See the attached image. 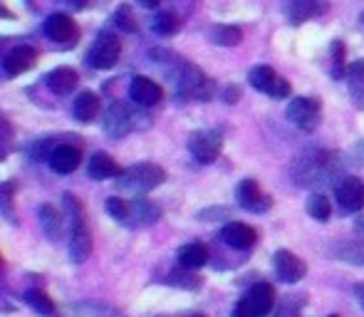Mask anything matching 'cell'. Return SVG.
<instances>
[{
  "label": "cell",
  "instance_id": "obj_1",
  "mask_svg": "<svg viewBox=\"0 0 364 317\" xmlns=\"http://www.w3.org/2000/svg\"><path fill=\"white\" fill-rule=\"evenodd\" d=\"M342 158L332 151H310L302 154L292 163V178L297 186H320L330 183L332 178L340 176Z\"/></svg>",
  "mask_w": 364,
  "mask_h": 317
},
{
  "label": "cell",
  "instance_id": "obj_2",
  "mask_svg": "<svg viewBox=\"0 0 364 317\" xmlns=\"http://www.w3.org/2000/svg\"><path fill=\"white\" fill-rule=\"evenodd\" d=\"M164 178H166V171H164L159 163L144 161V163H134V166L124 168V171L117 176V186H119V191L139 196V193H149L156 186H161Z\"/></svg>",
  "mask_w": 364,
  "mask_h": 317
},
{
  "label": "cell",
  "instance_id": "obj_3",
  "mask_svg": "<svg viewBox=\"0 0 364 317\" xmlns=\"http://www.w3.org/2000/svg\"><path fill=\"white\" fill-rule=\"evenodd\" d=\"M65 206L73 213V240H70V255H73L75 263H85L92 255V236L90 228H87L85 208L77 201L73 193H65Z\"/></svg>",
  "mask_w": 364,
  "mask_h": 317
},
{
  "label": "cell",
  "instance_id": "obj_4",
  "mask_svg": "<svg viewBox=\"0 0 364 317\" xmlns=\"http://www.w3.org/2000/svg\"><path fill=\"white\" fill-rule=\"evenodd\" d=\"M275 290L268 283H258L238 300L233 310V317H265L273 310Z\"/></svg>",
  "mask_w": 364,
  "mask_h": 317
},
{
  "label": "cell",
  "instance_id": "obj_5",
  "mask_svg": "<svg viewBox=\"0 0 364 317\" xmlns=\"http://www.w3.org/2000/svg\"><path fill=\"white\" fill-rule=\"evenodd\" d=\"M176 85H178V92H181L183 97H191V100L206 102L208 97L213 95V82L208 80L196 65H188V63H181V68H178Z\"/></svg>",
  "mask_w": 364,
  "mask_h": 317
},
{
  "label": "cell",
  "instance_id": "obj_6",
  "mask_svg": "<svg viewBox=\"0 0 364 317\" xmlns=\"http://www.w3.org/2000/svg\"><path fill=\"white\" fill-rule=\"evenodd\" d=\"M285 117H288V122L292 127H297V129L315 131L322 117V104L315 97H297V100H292L288 104Z\"/></svg>",
  "mask_w": 364,
  "mask_h": 317
},
{
  "label": "cell",
  "instance_id": "obj_7",
  "mask_svg": "<svg viewBox=\"0 0 364 317\" xmlns=\"http://www.w3.org/2000/svg\"><path fill=\"white\" fill-rule=\"evenodd\" d=\"M119 55H122V43L117 40V35L100 33V38L95 40L90 55H87V63L95 70H109L119 63Z\"/></svg>",
  "mask_w": 364,
  "mask_h": 317
},
{
  "label": "cell",
  "instance_id": "obj_8",
  "mask_svg": "<svg viewBox=\"0 0 364 317\" xmlns=\"http://www.w3.org/2000/svg\"><path fill=\"white\" fill-rule=\"evenodd\" d=\"M248 82L253 90L263 92V95L273 97V100H285L290 95L288 80H283L273 68H265V65H258V68L250 70Z\"/></svg>",
  "mask_w": 364,
  "mask_h": 317
},
{
  "label": "cell",
  "instance_id": "obj_9",
  "mask_svg": "<svg viewBox=\"0 0 364 317\" xmlns=\"http://www.w3.org/2000/svg\"><path fill=\"white\" fill-rule=\"evenodd\" d=\"M223 149V136L216 129H201L193 131L188 139V151L193 154L198 163H213Z\"/></svg>",
  "mask_w": 364,
  "mask_h": 317
},
{
  "label": "cell",
  "instance_id": "obj_10",
  "mask_svg": "<svg viewBox=\"0 0 364 317\" xmlns=\"http://www.w3.org/2000/svg\"><path fill=\"white\" fill-rule=\"evenodd\" d=\"M335 196L345 213H360L364 208V183L355 176L342 178L335 186Z\"/></svg>",
  "mask_w": 364,
  "mask_h": 317
},
{
  "label": "cell",
  "instance_id": "obj_11",
  "mask_svg": "<svg viewBox=\"0 0 364 317\" xmlns=\"http://www.w3.org/2000/svg\"><path fill=\"white\" fill-rule=\"evenodd\" d=\"M161 216V208L156 203H151L149 198H134V201H127L124 216H122L119 223H127V226H151V223L159 221Z\"/></svg>",
  "mask_w": 364,
  "mask_h": 317
},
{
  "label": "cell",
  "instance_id": "obj_12",
  "mask_svg": "<svg viewBox=\"0 0 364 317\" xmlns=\"http://www.w3.org/2000/svg\"><path fill=\"white\" fill-rule=\"evenodd\" d=\"M132 129H134V117H132L129 107L124 102H114L105 114V131L112 139H119V136L129 134Z\"/></svg>",
  "mask_w": 364,
  "mask_h": 317
},
{
  "label": "cell",
  "instance_id": "obj_13",
  "mask_svg": "<svg viewBox=\"0 0 364 317\" xmlns=\"http://www.w3.org/2000/svg\"><path fill=\"white\" fill-rule=\"evenodd\" d=\"M238 203L245 208V211H253V213H263L268 211L270 206H273V201H270V196H265L263 191H260V186L253 181V178H243V181L238 183Z\"/></svg>",
  "mask_w": 364,
  "mask_h": 317
},
{
  "label": "cell",
  "instance_id": "obj_14",
  "mask_svg": "<svg viewBox=\"0 0 364 317\" xmlns=\"http://www.w3.org/2000/svg\"><path fill=\"white\" fill-rule=\"evenodd\" d=\"M275 273L283 283H297V280L305 278L307 265L292 250H278L275 253Z\"/></svg>",
  "mask_w": 364,
  "mask_h": 317
},
{
  "label": "cell",
  "instance_id": "obj_15",
  "mask_svg": "<svg viewBox=\"0 0 364 317\" xmlns=\"http://www.w3.org/2000/svg\"><path fill=\"white\" fill-rule=\"evenodd\" d=\"M283 10L290 23L300 25L310 18H317L327 10V0H283Z\"/></svg>",
  "mask_w": 364,
  "mask_h": 317
},
{
  "label": "cell",
  "instance_id": "obj_16",
  "mask_svg": "<svg viewBox=\"0 0 364 317\" xmlns=\"http://www.w3.org/2000/svg\"><path fill=\"white\" fill-rule=\"evenodd\" d=\"M129 97L139 107H154V104H159V102H161L164 90L154 80H149V77H144V75H139V77L132 80Z\"/></svg>",
  "mask_w": 364,
  "mask_h": 317
},
{
  "label": "cell",
  "instance_id": "obj_17",
  "mask_svg": "<svg viewBox=\"0 0 364 317\" xmlns=\"http://www.w3.org/2000/svg\"><path fill=\"white\" fill-rule=\"evenodd\" d=\"M220 240L235 250H245L258 240V233H255V228H250L248 223H228V226H223V231H220Z\"/></svg>",
  "mask_w": 364,
  "mask_h": 317
},
{
  "label": "cell",
  "instance_id": "obj_18",
  "mask_svg": "<svg viewBox=\"0 0 364 317\" xmlns=\"http://www.w3.org/2000/svg\"><path fill=\"white\" fill-rule=\"evenodd\" d=\"M43 30H45V35H48L50 40H58V43H68V40L77 38L75 20L70 18V15H65V13L50 15V18L45 20Z\"/></svg>",
  "mask_w": 364,
  "mask_h": 317
},
{
  "label": "cell",
  "instance_id": "obj_19",
  "mask_svg": "<svg viewBox=\"0 0 364 317\" xmlns=\"http://www.w3.org/2000/svg\"><path fill=\"white\" fill-rule=\"evenodd\" d=\"M38 60V53H35L30 45H20V48L10 50L8 55L3 58V70L8 75H20L25 70H30Z\"/></svg>",
  "mask_w": 364,
  "mask_h": 317
},
{
  "label": "cell",
  "instance_id": "obj_20",
  "mask_svg": "<svg viewBox=\"0 0 364 317\" xmlns=\"http://www.w3.org/2000/svg\"><path fill=\"white\" fill-rule=\"evenodd\" d=\"M50 166L58 173H73L82 161V151L77 146H58V149L50 151Z\"/></svg>",
  "mask_w": 364,
  "mask_h": 317
},
{
  "label": "cell",
  "instance_id": "obj_21",
  "mask_svg": "<svg viewBox=\"0 0 364 317\" xmlns=\"http://www.w3.org/2000/svg\"><path fill=\"white\" fill-rule=\"evenodd\" d=\"M77 82H80V77H77V72L73 68H55L53 72L48 75V87L60 97L73 95Z\"/></svg>",
  "mask_w": 364,
  "mask_h": 317
},
{
  "label": "cell",
  "instance_id": "obj_22",
  "mask_svg": "<svg viewBox=\"0 0 364 317\" xmlns=\"http://www.w3.org/2000/svg\"><path fill=\"white\" fill-rule=\"evenodd\" d=\"M100 97L95 95V92H80V95L75 97V104H73V112L75 117L80 122H95L97 114H100Z\"/></svg>",
  "mask_w": 364,
  "mask_h": 317
},
{
  "label": "cell",
  "instance_id": "obj_23",
  "mask_svg": "<svg viewBox=\"0 0 364 317\" xmlns=\"http://www.w3.org/2000/svg\"><path fill=\"white\" fill-rule=\"evenodd\" d=\"M119 173L122 171H119V166H117V161L109 154H105V151H97V154L90 158V176L97 178V181L117 178Z\"/></svg>",
  "mask_w": 364,
  "mask_h": 317
},
{
  "label": "cell",
  "instance_id": "obj_24",
  "mask_svg": "<svg viewBox=\"0 0 364 317\" xmlns=\"http://www.w3.org/2000/svg\"><path fill=\"white\" fill-rule=\"evenodd\" d=\"M347 87L357 109H364V60H357L347 68Z\"/></svg>",
  "mask_w": 364,
  "mask_h": 317
},
{
  "label": "cell",
  "instance_id": "obj_25",
  "mask_svg": "<svg viewBox=\"0 0 364 317\" xmlns=\"http://www.w3.org/2000/svg\"><path fill=\"white\" fill-rule=\"evenodd\" d=\"M178 263L188 270H196L208 263V248L203 243H186L178 248Z\"/></svg>",
  "mask_w": 364,
  "mask_h": 317
},
{
  "label": "cell",
  "instance_id": "obj_26",
  "mask_svg": "<svg viewBox=\"0 0 364 317\" xmlns=\"http://www.w3.org/2000/svg\"><path fill=\"white\" fill-rule=\"evenodd\" d=\"M40 223H43L45 233L53 240H58L63 236V218H60V213L55 211V206H50V203H45V206L40 208Z\"/></svg>",
  "mask_w": 364,
  "mask_h": 317
},
{
  "label": "cell",
  "instance_id": "obj_27",
  "mask_svg": "<svg viewBox=\"0 0 364 317\" xmlns=\"http://www.w3.org/2000/svg\"><path fill=\"white\" fill-rule=\"evenodd\" d=\"M307 213L320 223L330 221V213H332L330 198H327L325 193H312V196L307 198Z\"/></svg>",
  "mask_w": 364,
  "mask_h": 317
},
{
  "label": "cell",
  "instance_id": "obj_28",
  "mask_svg": "<svg viewBox=\"0 0 364 317\" xmlns=\"http://www.w3.org/2000/svg\"><path fill=\"white\" fill-rule=\"evenodd\" d=\"M335 255L345 263L364 265V240H352V243H342L335 248Z\"/></svg>",
  "mask_w": 364,
  "mask_h": 317
},
{
  "label": "cell",
  "instance_id": "obj_29",
  "mask_svg": "<svg viewBox=\"0 0 364 317\" xmlns=\"http://www.w3.org/2000/svg\"><path fill=\"white\" fill-rule=\"evenodd\" d=\"M25 303L35 310V313H43V315H53L55 313V305L43 290H28L25 293Z\"/></svg>",
  "mask_w": 364,
  "mask_h": 317
},
{
  "label": "cell",
  "instance_id": "obj_30",
  "mask_svg": "<svg viewBox=\"0 0 364 317\" xmlns=\"http://www.w3.org/2000/svg\"><path fill=\"white\" fill-rule=\"evenodd\" d=\"M151 25L159 35H173V33H178V28H181V20H178L176 13H159Z\"/></svg>",
  "mask_w": 364,
  "mask_h": 317
},
{
  "label": "cell",
  "instance_id": "obj_31",
  "mask_svg": "<svg viewBox=\"0 0 364 317\" xmlns=\"http://www.w3.org/2000/svg\"><path fill=\"white\" fill-rule=\"evenodd\" d=\"M240 40H243V33L238 28H233V25H220V28L213 30V43L216 45L230 48V45H238Z\"/></svg>",
  "mask_w": 364,
  "mask_h": 317
},
{
  "label": "cell",
  "instance_id": "obj_32",
  "mask_svg": "<svg viewBox=\"0 0 364 317\" xmlns=\"http://www.w3.org/2000/svg\"><path fill=\"white\" fill-rule=\"evenodd\" d=\"M114 25L122 30V33H136V30H139V25H136V18H134V13H132L129 5H119V8H117Z\"/></svg>",
  "mask_w": 364,
  "mask_h": 317
},
{
  "label": "cell",
  "instance_id": "obj_33",
  "mask_svg": "<svg viewBox=\"0 0 364 317\" xmlns=\"http://www.w3.org/2000/svg\"><path fill=\"white\" fill-rule=\"evenodd\" d=\"M332 77L335 80H342V75H347L345 70V45L340 43V40H335L332 43Z\"/></svg>",
  "mask_w": 364,
  "mask_h": 317
},
{
  "label": "cell",
  "instance_id": "obj_34",
  "mask_svg": "<svg viewBox=\"0 0 364 317\" xmlns=\"http://www.w3.org/2000/svg\"><path fill=\"white\" fill-rule=\"evenodd\" d=\"M186 270H173V273L168 275V283L178 285V288H186V290H196L198 285H201V278H196L193 273H186Z\"/></svg>",
  "mask_w": 364,
  "mask_h": 317
},
{
  "label": "cell",
  "instance_id": "obj_35",
  "mask_svg": "<svg viewBox=\"0 0 364 317\" xmlns=\"http://www.w3.org/2000/svg\"><path fill=\"white\" fill-rule=\"evenodd\" d=\"M10 193H13V186H10V183H3V186H0V208H3L5 216H10V211H8Z\"/></svg>",
  "mask_w": 364,
  "mask_h": 317
},
{
  "label": "cell",
  "instance_id": "obj_36",
  "mask_svg": "<svg viewBox=\"0 0 364 317\" xmlns=\"http://www.w3.org/2000/svg\"><path fill=\"white\" fill-rule=\"evenodd\" d=\"M275 317H297V300H290V303H285L283 308L278 310V315Z\"/></svg>",
  "mask_w": 364,
  "mask_h": 317
},
{
  "label": "cell",
  "instance_id": "obj_37",
  "mask_svg": "<svg viewBox=\"0 0 364 317\" xmlns=\"http://www.w3.org/2000/svg\"><path fill=\"white\" fill-rule=\"evenodd\" d=\"M352 161L360 163V166H364V139L355 146V149H352Z\"/></svg>",
  "mask_w": 364,
  "mask_h": 317
},
{
  "label": "cell",
  "instance_id": "obj_38",
  "mask_svg": "<svg viewBox=\"0 0 364 317\" xmlns=\"http://www.w3.org/2000/svg\"><path fill=\"white\" fill-rule=\"evenodd\" d=\"M223 100L228 102V104H233V102L238 100V90H235V87H225V90H223Z\"/></svg>",
  "mask_w": 364,
  "mask_h": 317
},
{
  "label": "cell",
  "instance_id": "obj_39",
  "mask_svg": "<svg viewBox=\"0 0 364 317\" xmlns=\"http://www.w3.org/2000/svg\"><path fill=\"white\" fill-rule=\"evenodd\" d=\"M355 295H357V300H360V305L364 308V285H357V288H355Z\"/></svg>",
  "mask_w": 364,
  "mask_h": 317
},
{
  "label": "cell",
  "instance_id": "obj_40",
  "mask_svg": "<svg viewBox=\"0 0 364 317\" xmlns=\"http://www.w3.org/2000/svg\"><path fill=\"white\" fill-rule=\"evenodd\" d=\"M141 5H144V8H156L159 3H161V0H139Z\"/></svg>",
  "mask_w": 364,
  "mask_h": 317
},
{
  "label": "cell",
  "instance_id": "obj_41",
  "mask_svg": "<svg viewBox=\"0 0 364 317\" xmlns=\"http://www.w3.org/2000/svg\"><path fill=\"white\" fill-rule=\"evenodd\" d=\"M357 231L364 233V218H360V221H357Z\"/></svg>",
  "mask_w": 364,
  "mask_h": 317
},
{
  "label": "cell",
  "instance_id": "obj_42",
  "mask_svg": "<svg viewBox=\"0 0 364 317\" xmlns=\"http://www.w3.org/2000/svg\"><path fill=\"white\" fill-rule=\"evenodd\" d=\"M360 20H362V25H364V13H362V18H360Z\"/></svg>",
  "mask_w": 364,
  "mask_h": 317
},
{
  "label": "cell",
  "instance_id": "obj_43",
  "mask_svg": "<svg viewBox=\"0 0 364 317\" xmlns=\"http://www.w3.org/2000/svg\"><path fill=\"white\" fill-rule=\"evenodd\" d=\"M332 317H337V315H332Z\"/></svg>",
  "mask_w": 364,
  "mask_h": 317
}]
</instances>
